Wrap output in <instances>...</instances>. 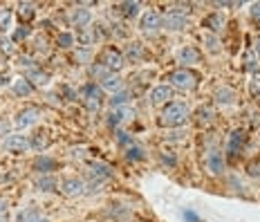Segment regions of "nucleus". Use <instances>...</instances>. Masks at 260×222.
Instances as JSON below:
<instances>
[{
    "instance_id": "obj_34",
    "label": "nucleus",
    "mask_w": 260,
    "mask_h": 222,
    "mask_svg": "<svg viewBox=\"0 0 260 222\" xmlns=\"http://www.w3.org/2000/svg\"><path fill=\"white\" fill-rule=\"evenodd\" d=\"M204 43H207V47H209V52H218L220 50V41H218V36L215 34H204Z\"/></svg>"
},
{
    "instance_id": "obj_26",
    "label": "nucleus",
    "mask_w": 260,
    "mask_h": 222,
    "mask_svg": "<svg viewBox=\"0 0 260 222\" xmlns=\"http://www.w3.org/2000/svg\"><path fill=\"white\" fill-rule=\"evenodd\" d=\"M14 92L18 97H29L31 92H34V85H31L27 79H18V81H14Z\"/></svg>"
},
{
    "instance_id": "obj_21",
    "label": "nucleus",
    "mask_w": 260,
    "mask_h": 222,
    "mask_svg": "<svg viewBox=\"0 0 260 222\" xmlns=\"http://www.w3.org/2000/svg\"><path fill=\"white\" fill-rule=\"evenodd\" d=\"M202 27H207L209 31L218 34V31H222V27H224V16H222L220 12H213L211 16H207V18L202 20Z\"/></svg>"
},
{
    "instance_id": "obj_16",
    "label": "nucleus",
    "mask_w": 260,
    "mask_h": 222,
    "mask_svg": "<svg viewBox=\"0 0 260 222\" xmlns=\"http://www.w3.org/2000/svg\"><path fill=\"white\" fill-rule=\"evenodd\" d=\"M207 169L213 173V175H222L224 173V155L220 153V150H209L207 155Z\"/></svg>"
},
{
    "instance_id": "obj_29",
    "label": "nucleus",
    "mask_w": 260,
    "mask_h": 222,
    "mask_svg": "<svg viewBox=\"0 0 260 222\" xmlns=\"http://www.w3.org/2000/svg\"><path fill=\"white\" fill-rule=\"evenodd\" d=\"M41 218V213L36 211L34 207H29V209H23L18 215H16V222H36Z\"/></svg>"
},
{
    "instance_id": "obj_38",
    "label": "nucleus",
    "mask_w": 260,
    "mask_h": 222,
    "mask_svg": "<svg viewBox=\"0 0 260 222\" xmlns=\"http://www.w3.org/2000/svg\"><path fill=\"white\" fill-rule=\"evenodd\" d=\"M249 90H251L253 97H260V77H253L251 83H249Z\"/></svg>"
},
{
    "instance_id": "obj_45",
    "label": "nucleus",
    "mask_w": 260,
    "mask_h": 222,
    "mask_svg": "<svg viewBox=\"0 0 260 222\" xmlns=\"http://www.w3.org/2000/svg\"><path fill=\"white\" fill-rule=\"evenodd\" d=\"M251 16H253V20L260 25V3H256V5H251Z\"/></svg>"
},
{
    "instance_id": "obj_43",
    "label": "nucleus",
    "mask_w": 260,
    "mask_h": 222,
    "mask_svg": "<svg viewBox=\"0 0 260 222\" xmlns=\"http://www.w3.org/2000/svg\"><path fill=\"white\" fill-rule=\"evenodd\" d=\"M29 34H31V29H29V27H20V29L14 34V39H16V41H20V39H27V36H29Z\"/></svg>"
},
{
    "instance_id": "obj_50",
    "label": "nucleus",
    "mask_w": 260,
    "mask_h": 222,
    "mask_svg": "<svg viewBox=\"0 0 260 222\" xmlns=\"http://www.w3.org/2000/svg\"><path fill=\"white\" fill-rule=\"evenodd\" d=\"M36 222H50V220H45V218H39V220H36Z\"/></svg>"
},
{
    "instance_id": "obj_32",
    "label": "nucleus",
    "mask_w": 260,
    "mask_h": 222,
    "mask_svg": "<svg viewBox=\"0 0 260 222\" xmlns=\"http://www.w3.org/2000/svg\"><path fill=\"white\" fill-rule=\"evenodd\" d=\"M126 157L130 162H142L144 157H146V153H144V148L142 146H135V144H130L128 146V150H126Z\"/></svg>"
},
{
    "instance_id": "obj_48",
    "label": "nucleus",
    "mask_w": 260,
    "mask_h": 222,
    "mask_svg": "<svg viewBox=\"0 0 260 222\" xmlns=\"http://www.w3.org/2000/svg\"><path fill=\"white\" fill-rule=\"evenodd\" d=\"M9 83V77L7 74H5V77H0V85H7Z\"/></svg>"
},
{
    "instance_id": "obj_39",
    "label": "nucleus",
    "mask_w": 260,
    "mask_h": 222,
    "mask_svg": "<svg viewBox=\"0 0 260 222\" xmlns=\"http://www.w3.org/2000/svg\"><path fill=\"white\" fill-rule=\"evenodd\" d=\"M247 173L251 177H260V162H251V164L247 166Z\"/></svg>"
},
{
    "instance_id": "obj_41",
    "label": "nucleus",
    "mask_w": 260,
    "mask_h": 222,
    "mask_svg": "<svg viewBox=\"0 0 260 222\" xmlns=\"http://www.w3.org/2000/svg\"><path fill=\"white\" fill-rule=\"evenodd\" d=\"M161 162H164V164H169L171 169H173V166H177L175 155H171V153H161Z\"/></svg>"
},
{
    "instance_id": "obj_17",
    "label": "nucleus",
    "mask_w": 260,
    "mask_h": 222,
    "mask_svg": "<svg viewBox=\"0 0 260 222\" xmlns=\"http://www.w3.org/2000/svg\"><path fill=\"white\" fill-rule=\"evenodd\" d=\"M177 61L184 66H195V63H200V50L193 45H184L177 50Z\"/></svg>"
},
{
    "instance_id": "obj_46",
    "label": "nucleus",
    "mask_w": 260,
    "mask_h": 222,
    "mask_svg": "<svg viewBox=\"0 0 260 222\" xmlns=\"http://www.w3.org/2000/svg\"><path fill=\"white\" fill-rule=\"evenodd\" d=\"M184 218H186L188 222H200V218L193 213V211H184Z\"/></svg>"
},
{
    "instance_id": "obj_25",
    "label": "nucleus",
    "mask_w": 260,
    "mask_h": 222,
    "mask_svg": "<svg viewBox=\"0 0 260 222\" xmlns=\"http://www.w3.org/2000/svg\"><path fill=\"white\" fill-rule=\"evenodd\" d=\"M34 169L39 171V173H43V175H47L50 171H54L56 169V160H52V157H45V155H41L39 160L34 162Z\"/></svg>"
},
{
    "instance_id": "obj_33",
    "label": "nucleus",
    "mask_w": 260,
    "mask_h": 222,
    "mask_svg": "<svg viewBox=\"0 0 260 222\" xmlns=\"http://www.w3.org/2000/svg\"><path fill=\"white\" fill-rule=\"evenodd\" d=\"M12 9L9 7H3L0 9V31H7L9 25H12Z\"/></svg>"
},
{
    "instance_id": "obj_40",
    "label": "nucleus",
    "mask_w": 260,
    "mask_h": 222,
    "mask_svg": "<svg viewBox=\"0 0 260 222\" xmlns=\"http://www.w3.org/2000/svg\"><path fill=\"white\" fill-rule=\"evenodd\" d=\"M0 222H9V207H7V202H0Z\"/></svg>"
},
{
    "instance_id": "obj_9",
    "label": "nucleus",
    "mask_w": 260,
    "mask_h": 222,
    "mask_svg": "<svg viewBox=\"0 0 260 222\" xmlns=\"http://www.w3.org/2000/svg\"><path fill=\"white\" fill-rule=\"evenodd\" d=\"M135 117V110L130 106H115L110 110V115H108V126L110 128H117L119 123L123 121H130V119Z\"/></svg>"
},
{
    "instance_id": "obj_8",
    "label": "nucleus",
    "mask_w": 260,
    "mask_h": 222,
    "mask_svg": "<svg viewBox=\"0 0 260 222\" xmlns=\"http://www.w3.org/2000/svg\"><path fill=\"white\" fill-rule=\"evenodd\" d=\"M39 119H41V110H39V108H23V110L14 117V123H16V128H23V131H25V128L34 126Z\"/></svg>"
},
{
    "instance_id": "obj_10",
    "label": "nucleus",
    "mask_w": 260,
    "mask_h": 222,
    "mask_svg": "<svg viewBox=\"0 0 260 222\" xmlns=\"http://www.w3.org/2000/svg\"><path fill=\"white\" fill-rule=\"evenodd\" d=\"M61 193L68 198H77L85 193V182L81 177H65L61 182Z\"/></svg>"
},
{
    "instance_id": "obj_24",
    "label": "nucleus",
    "mask_w": 260,
    "mask_h": 222,
    "mask_svg": "<svg viewBox=\"0 0 260 222\" xmlns=\"http://www.w3.org/2000/svg\"><path fill=\"white\" fill-rule=\"evenodd\" d=\"M47 146H50V137H47V133L45 131H39V133H34V137L29 139V148H34V150H45Z\"/></svg>"
},
{
    "instance_id": "obj_6",
    "label": "nucleus",
    "mask_w": 260,
    "mask_h": 222,
    "mask_svg": "<svg viewBox=\"0 0 260 222\" xmlns=\"http://www.w3.org/2000/svg\"><path fill=\"white\" fill-rule=\"evenodd\" d=\"M161 27H164V29H171V31H184L191 27V20H188V16H184V14L169 12L166 16H161Z\"/></svg>"
},
{
    "instance_id": "obj_47",
    "label": "nucleus",
    "mask_w": 260,
    "mask_h": 222,
    "mask_svg": "<svg viewBox=\"0 0 260 222\" xmlns=\"http://www.w3.org/2000/svg\"><path fill=\"white\" fill-rule=\"evenodd\" d=\"M5 135H9V126L5 121H0V137H5Z\"/></svg>"
},
{
    "instance_id": "obj_35",
    "label": "nucleus",
    "mask_w": 260,
    "mask_h": 222,
    "mask_svg": "<svg viewBox=\"0 0 260 222\" xmlns=\"http://www.w3.org/2000/svg\"><path fill=\"white\" fill-rule=\"evenodd\" d=\"M128 101H130L128 92H119L115 99H112V108H115V106H128Z\"/></svg>"
},
{
    "instance_id": "obj_13",
    "label": "nucleus",
    "mask_w": 260,
    "mask_h": 222,
    "mask_svg": "<svg viewBox=\"0 0 260 222\" xmlns=\"http://www.w3.org/2000/svg\"><path fill=\"white\" fill-rule=\"evenodd\" d=\"M173 99V88L171 85H155L153 92H150V101H153L155 106H169Z\"/></svg>"
},
{
    "instance_id": "obj_22",
    "label": "nucleus",
    "mask_w": 260,
    "mask_h": 222,
    "mask_svg": "<svg viewBox=\"0 0 260 222\" xmlns=\"http://www.w3.org/2000/svg\"><path fill=\"white\" fill-rule=\"evenodd\" d=\"M236 99H238L236 90H231V88H218L215 90V101H218L220 106H231V104H236Z\"/></svg>"
},
{
    "instance_id": "obj_44",
    "label": "nucleus",
    "mask_w": 260,
    "mask_h": 222,
    "mask_svg": "<svg viewBox=\"0 0 260 222\" xmlns=\"http://www.w3.org/2000/svg\"><path fill=\"white\" fill-rule=\"evenodd\" d=\"M117 142H119V144H128V142L133 144V139H130V137H128V135L123 133V131H117Z\"/></svg>"
},
{
    "instance_id": "obj_20",
    "label": "nucleus",
    "mask_w": 260,
    "mask_h": 222,
    "mask_svg": "<svg viewBox=\"0 0 260 222\" xmlns=\"http://www.w3.org/2000/svg\"><path fill=\"white\" fill-rule=\"evenodd\" d=\"M34 186L41 193H52V191H58V180L54 175H41Z\"/></svg>"
},
{
    "instance_id": "obj_5",
    "label": "nucleus",
    "mask_w": 260,
    "mask_h": 222,
    "mask_svg": "<svg viewBox=\"0 0 260 222\" xmlns=\"http://www.w3.org/2000/svg\"><path fill=\"white\" fill-rule=\"evenodd\" d=\"M96 63H99V66H104L108 72H115L117 74L119 70L123 68V63H126V61H123V54L119 50H115V47H106V50L101 52V56H99V61H96Z\"/></svg>"
},
{
    "instance_id": "obj_36",
    "label": "nucleus",
    "mask_w": 260,
    "mask_h": 222,
    "mask_svg": "<svg viewBox=\"0 0 260 222\" xmlns=\"http://www.w3.org/2000/svg\"><path fill=\"white\" fill-rule=\"evenodd\" d=\"M61 92H63L65 97H68V101H77V99H79V92L72 90L70 85H61Z\"/></svg>"
},
{
    "instance_id": "obj_4",
    "label": "nucleus",
    "mask_w": 260,
    "mask_h": 222,
    "mask_svg": "<svg viewBox=\"0 0 260 222\" xmlns=\"http://www.w3.org/2000/svg\"><path fill=\"white\" fill-rule=\"evenodd\" d=\"M81 97H83V106L85 110L92 112V115H96V112L101 110V106H104V90L99 88L96 83H88L81 92Z\"/></svg>"
},
{
    "instance_id": "obj_1",
    "label": "nucleus",
    "mask_w": 260,
    "mask_h": 222,
    "mask_svg": "<svg viewBox=\"0 0 260 222\" xmlns=\"http://www.w3.org/2000/svg\"><path fill=\"white\" fill-rule=\"evenodd\" d=\"M188 115H191V110H188L186 104H182V101H171V104L161 110L159 126H164V128H182L184 123L188 121Z\"/></svg>"
},
{
    "instance_id": "obj_7",
    "label": "nucleus",
    "mask_w": 260,
    "mask_h": 222,
    "mask_svg": "<svg viewBox=\"0 0 260 222\" xmlns=\"http://www.w3.org/2000/svg\"><path fill=\"white\" fill-rule=\"evenodd\" d=\"M245 144H247L245 131H231L229 142H226V155H229V160H236L245 150Z\"/></svg>"
},
{
    "instance_id": "obj_14",
    "label": "nucleus",
    "mask_w": 260,
    "mask_h": 222,
    "mask_svg": "<svg viewBox=\"0 0 260 222\" xmlns=\"http://www.w3.org/2000/svg\"><path fill=\"white\" fill-rule=\"evenodd\" d=\"M144 31H157L161 29V14L155 12V9H148L144 16H142V23H139Z\"/></svg>"
},
{
    "instance_id": "obj_30",
    "label": "nucleus",
    "mask_w": 260,
    "mask_h": 222,
    "mask_svg": "<svg viewBox=\"0 0 260 222\" xmlns=\"http://www.w3.org/2000/svg\"><path fill=\"white\" fill-rule=\"evenodd\" d=\"M77 43V36L74 34H70V31H61V34L56 36V45L58 47H63V50H70V47Z\"/></svg>"
},
{
    "instance_id": "obj_15",
    "label": "nucleus",
    "mask_w": 260,
    "mask_h": 222,
    "mask_svg": "<svg viewBox=\"0 0 260 222\" xmlns=\"http://www.w3.org/2000/svg\"><path fill=\"white\" fill-rule=\"evenodd\" d=\"M99 39H101V29H99V27H85V29H81L79 34H77V43H79L81 47L94 45Z\"/></svg>"
},
{
    "instance_id": "obj_19",
    "label": "nucleus",
    "mask_w": 260,
    "mask_h": 222,
    "mask_svg": "<svg viewBox=\"0 0 260 222\" xmlns=\"http://www.w3.org/2000/svg\"><path fill=\"white\" fill-rule=\"evenodd\" d=\"M110 175H112V169L108 164H101V162H92L90 164V177L94 180V184L108 180Z\"/></svg>"
},
{
    "instance_id": "obj_2",
    "label": "nucleus",
    "mask_w": 260,
    "mask_h": 222,
    "mask_svg": "<svg viewBox=\"0 0 260 222\" xmlns=\"http://www.w3.org/2000/svg\"><path fill=\"white\" fill-rule=\"evenodd\" d=\"M169 81H171L173 88L184 90V92H191V90L198 88V74L191 72L188 68H180V70H175V72H171Z\"/></svg>"
},
{
    "instance_id": "obj_12",
    "label": "nucleus",
    "mask_w": 260,
    "mask_h": 222,
    "mask_svg": "<svg viewBox=\"0 0 260 222\" xmlns=\"http://www.w3.org/2000/svg\"><path fill=\"white\" fill-rule=\"evenodd\" d=\"M70 23H72L74 27H81V29H85L90 23H92V14H90V9H85V7H74V9H70Z\"/></svg>"
},
{
    "instance_id": "obj_42",
    "label": "nucleus",
    "mask_w": 260,
    "mask_h": 222,
    "mask_svg": "<svg viewBox=\"0 0 260 222\" xmlns=\"http://www.w3.org/2000/svg\"><path fill=\"white\" fill-rule=\"evenodd\" d=\"M0 52H5V54H12V52H14L12 41H7V39H0Z\"/></svg>"
},
{
    "instance_id": "obj_27",
    "label": "nucleus",
    "mask_w": 260,
    "mask_h": 222,
    "mask_svg": "<svg viewBox=\"0 0 260 222\" xmlns=\"http://www.w3.org/2000/svg\"><path fill=\"white\" fill-rule=\"evenodd\" d=\"M18 16H20V20H31L36 16V5L34 3H20L18 5Z\"/></svg>"
},
{
    "instance_id": "obj_49",
    "label": "nucleus",
    "mask_w": 260,
    "mask_h": 222,
    "mask_svg": "<svg viewBox=\"0 0 260 222\" xmlns=\"http://www.w3.org/2000/svg\"><path fill=\"white\" fill-rule=\"evenodd\" d=\"M256 52H258V58H260V39H258V43H256Z\"/></svg>"
},
{
    "instance_id": "obj_31",
    "label": "nucleus",
    "mask_w": 260,
    "mask_h": 222,
    "mask_svg": "<svg viewBox=\"0 0 260 222\" xmlns=\"http://www.w3.org/2000/svg\"><path fill=\"white\" fill-rule=\"evenodd\" d=\"M121 16L123 18H135L139 14V3H121Z\"/></svg>"
},
{
    "instance_id": "obj_11",
    "label": "nucleus",
    "mask_w": 260,
    "mask_h": 222,
    "mask_svg": "<svg viewBox=\"0 0 260 222\" xmlns=\"http://www.w3.org/2000/svg\"><path fill=\"white\" fill-rule=\"evenodd\" d=\"M3 146L9 153H25L29 148V139H27V135H9V137H5Z\"/></svg>"
},
{
    "instance_id": "obj_37",
    "label": "nucleus",
    "mask_w": 260,
    "mask_h": 222,
    "mask_svg": "<svg viewBox=\"0 0 260 222\" xmlns=\"http://www.w3.org/2000/svg\"><path fill=\"white\" fill-rule=\"evenodd\" d=\"M245 63H247V70H249V72H256V70H258V63L253 61V52H247Z\"/></svg>"
},
{
    "instance_id": "obj_28",
    "label": "nucleus",
    "mask_w": 260,
    "mask_h": 222,
    "mask_svg": "<svg viewBox=\"0 0 260 222\" xmlns=\"http://www.w3.org/2000/svg\"><path fill=\"white\" fill-rule=\"evenodd\" d=\"M126 54H128L130 61H142V58L146 56V52H144V45H142V43H130L128 50H126Z\"/></svg>"
},
{
    "instance_id": "obj_23",
    "label": "nucleus",
    "mask_w": 260,
    "mask_h": 222,
    "mask_svg": "<svg viewBox=\"0 0 260 222\" xmlns=\"http://www.w3.org/2000/svg\"><path fill=\"white\" fill-rule=\"evenodd\" d=\"M195 121H198L200 126H209V123H213V121H215L213 108H209V106L198 108V112H195Z\"/></svg>"
},
{
    "instance_id": "obj_3",
    "label": "nucleus",
    "mask_w": 260,
    "mask_h": 222,
    "mask_svg": "<svg viewBox=\"0 0 260 222\" xmlns=\"http://www.w3.org/2000/svg\"><path fill=\"white\" fill-rule=\"evenodd\" d=\"M92 74L99 79V88H101V90L119 92V90H121V85H123V81H121V77H119V74L108 72V70H106L104 66H99V63L92 68Z\"/></svg>"
},
{
    "instance_id": "obj_18",
    "label": "nucleus",
    "mask_w": 260,
    "mask_h": 222,
    "mask_svg": "<svg viewBox=\"0 0 260 222\" xmlns=\"http://www.w3.org/2000/svg\"><path fill=\"white\" fill-rule=\"evenodd\" d=\"M25 79L29 81L34 88H43V85L50 83V74L41 68H34V70H29V72H25Z\"/></svg>"
}]
</instances>
